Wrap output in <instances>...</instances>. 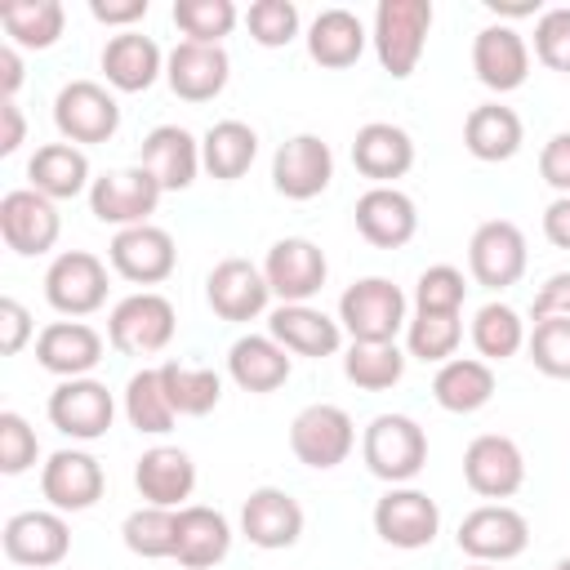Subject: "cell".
Segmentation results:
<instances>
[{
	"label": "cell",
	"instance_id": "6da1fadb",
	"mask_svg": "<svg viewBox=\"0 0 570 570\" xmlns=\"http://www.w3.org/2000/svg\"><path fill=\"white\" fill-rule=\"evenodd\" d=\"M410 298L387 276H361L338 298V325L352 343H396L410 325Z\"/></svg>",
	"mask_w": 570,
	"mask_h": 570
},
{
	"label": "cell",
	"instance_id": "7a4b0ae2",
	"mask_svg": "<svg viewBox=\"0 0 570 570\" xmlns=\"http://www.w3.org/2000/svg\"><path fill=\"white\" fill-rule=\"evenodd\" d=\"M428 31H432V0H379L370 27L379 67L392 80H405L428 49Z\"/></svg>",
	"mask_w": 570,
	"mask_h": 570
},
{
	"label": "cell",
	"instance_id": "3957f363",
	"mask_svg": "<svg viewBox=\"0 0 570 570\" xmlns=\"http://www.w3.org/2000/svg\"><path fill=\"white\" fill-rule=\"evenodd\" d=\"M365 468L387 485H410L428 463V432L410 414H374L361 432Z\"/></svg>",
	"mask_w": 570,
	"mask_h": 570
},
{
	"label": "cell",
	"instance_id": "277c9868",
	"mask_svg": "<svg viewBox=\"0 0 570 570\" xmlns=\"http://www.w3.org/2000/svg\"><path fill=\"white\" fill-rule=\"evenodd\" d=\"M174 330H178V312L156 289H138L120 298L107 316V343L120 356H156L174 343Z\"/></svg>",
	"mask_w": 570,
	"mask_h": 570
},
{
	"label": "cell",
	"instance_id": "5b68a950",
	"mask_svg": "<svg viewBox=\"0 0 570 570\" xmlns=\"http://www.w3.org/2000/svg\"><path fill=\"white\" fill-rule=\"evenodd\" d=\"M289 450L303 468L330 472V468L347 463V454L356 450V423L343 405H330V401L303 405L289 423Z\"/></svg>",
	"mask_w": 570,
	"mask_h": 570
},
{
	"label": "cell",
	"instance_id": "8992f818",
	"mask_svg": "<svg viewBox=\"0 0 570 570\" xmlns=\"http://www.w3.org/2000/svg\"><path fill=\"white\" fill-rule=\"evenodd\" d=\"M53 125H58L62 142H76V147L111 142L120 129V102L98 80H71L53 98Z\"/></svg>",
	"mask_w": 570,
	"mask_h": 570
},
{
	"label": "cell",
	"instance_id": "52a82bcc",
	"mask_svg": "<svg viewBox=\"0 0 570 570\" xmlns=\"http://www.w3.org/2000/svg\"><path fill=\"white\" fill-rule=\"evenodd\" d=\"M160 196H165L160 183L142 165H125V169H107V174L94 178V187H89V214L98 223L125 232V227L151 223Z\"/></svg>",
	"mask_w": 570,
	"mask_h": 570
},
{
	"label": "cell",
	"instance_id": "ba28073f",
	"mask_svg": "<svg viewBox=\"0 0 570 570\" xmlns=\"http://www.w3.org/2000/svg\"><path fill=\"white\" fill-rule=\"evenodd\" d=\"M45 298L67 321L94 316L107 303V263L89 249H62L45 272Z\"/></svg>",
	"mask_w": 570,
	"mask_h": 570
},
{
	"label": "cell",
	"instance_id": "9c48e42d",
	"mask_svg": "<svg viewBox=\"0 0 570 570\" xmlns=\"http://www.w3.org/2000/svg\"><path fill=\"white\" fill-rule=\"evenodd\" d=\"M459 552L468 561L503 566L530 548V521L508 503H481L459 521Z\"/></svg>",
	"mask_w": 570,
	"mask_h": 570
},
{
	"label": "cell",
	"instance_id": "30bf717a",
	"mask_svg": "<svg viewBox=\"0 0 570 570\" xmlns=\"http://www.w3.org/2000/svg\"><path fill=\"white\" fill-rule=\"evenodd\" d=\"M0 548L22 570H49L71 552V525L53 508H27V512H13L4 521Z\"/></svg>",
	"mask_w": 570,
	"mask_h": 570
},
{
	"label": "cell",
	"instance_id": "8fae6325",
	"mask_svg": "<svg viewBox=\"0 0 570 570\" xmlns=\"http://www.w3.org/2000/svg\"><path fill=\"white\" fill-rule=\"evenodd\" d=\"M463 481L472 494L490 499V503H503L512 499L521 485H525V454L512 436L503 432H481L468 441L463 450Z\"/></svg>",
	"mask_w": 570,
	"mask_h": 570
},
{
	"label": "cell",
	"instance_id": "7c38bea8",
	"mask_svg": "<svg viewBox=\"0 0 570 570\" xmlns=\"http://www.w3.org/2000/svg\"><path fill=\"white\" fill-rule=\"evenodd\" d=\"M530 267V249H525V232L508 218H490L472 232L468 240V272L476 285L485 289H508L525 276Z\"/></svg>",
	"mask_w": 570,
	"mask_h": 570
},
{
	"label": "cell",
	"instance_id": "4fadbf2b",
	"mask_svg": "<svg viewBox=\"0 0 570 570\" xmlns=\"http://www.w3.org/2000/svg\"><path fill=\"white\" fill-rule=\"evenodd\" d=\"M49 423L71 436V441H102L111 432V419H116V401L107 392V383H98L94 374L89 379H62L53 392H49V405H45Z\"/></svg>",
	"mask_w": 570,
	"mask_h": 570
},
{
	"label": "cell",
	"instance_id": "5bb4252c",
	"mask_svg": "<svg viewBox=\"0 0 570 570\" xmlns=\"http://www.w3.org/2000/svg\"><path fill=\"white\" fill-rule=\"evenodd\" d=\"M62 236V218L58 205L31 187H13L0 196V240L18 254V258H36L49 254Z\"/></svg>",
	"mask_w": 570,
	"mask_h": 570
},
{
	"label": "cell",
	"instance_id": "9a60e30c",
	"mask_svg": "<svg viewBox=\"0 0 570 570\" xmlns=\"http://www.w3.org/2000/svg\"><path fill=\"white\" fill-rule=\"evenodd\" d=\"M374 534L387 548L419 552V548H428L441 534V508H436V499H428L414 485H392L374 503Z\"/></svg>",
	"mask_w": 570,
	"mask_h": 570
},
{
	"label": "cell",
	"instance_id": "2e32d148",
	"mask_svg": "<svg viewBox=\"0 0 570 570\" xmlns=\"http://www.w3.org/2000/svg\"><path fill=\"white\" fill-rule=\"evenodd\" d=\"M263 276H267V289L272 298L281 303H312L330 276V263L321 254L316 240L307 236H281L267 258H263Z\"/></svg>",
	"mask_w": 570,
	"mask_h": 570
},
{
	"label": "cell",
	"instance_id": "e0dca14e",
	"mask_svg": "<svg viewBox=\"0 0 570 570\" xmlns=\"http://www.w3.org/2000/svg\"><path fill=\"white\" fill-rule=\"evenodd\" d=\"M107 263L116 276H125L129 285H160L174 276L178 267V245L165 227L142 223V227H125L111 236L107 245Z\"/></svg>",
	"mask_w": 570,
	"mask_h": 570
},
{
	"label": "cell",
	"instance_id": "ac0fdd59",
	"mask_svg": "<svg viewBox=\"0 0 570 570\" xmlns=\"http://www.w3.org/2000/svg\"><path fill=\"white\" fill-rule=\"evenodd\" d=\"M334 178V151L321 134H294L272 156V187L285 200H312Z\"/></svg>",
	"mask_w": 570,
	"mask_h": 570
},
{
	"label": "cell",
	"instance_id": "d6986e66",
	"mask_svg": "<svg viewBox=\"0 0 570 570\" xmlns=\"http://www.w3.org/2000/svg\"><path fill=\"white\" fill-rule=\"evenodd\" d=\"M205 298H209V307H214L218 321L245 325V321H254V316L267 312L272 289H267V276H263L258 263H249V258H223L205 276Z\"/></svg>",
	"mask_w": 570,
	"mask_h": 570
},
{
	"label": "cell",
	"instance_id": "ffe728a7",
	"mask_svg": "<svg viewBox=\"0 0 570 570\" xmlns=\"http://www.w3.org/2000/svg\"><path fill=\"white\" fill-rule=\"evenodd\" d=\"M102 490H107V476L89 450H76V445L58 450L40 468V494L49 499L53 512H85L102 499Z\"/></svg>",
	"mask_w": 570,
	"mask_h": 570
},
{
	"label": "cell",
	"instance_id": "44dd1931",
	"mask_svg": "<svg viewBox=\"0 0 570 570\" xmlns=\"http://www.w3.org/2000/svg\"><path fill=\"white\" fill-rule=\"evenodd\" d=\"M240 534L263 548V552H281V548H294L298 534H303V508L289 490L281 485H258L245 494L240 503Z\"/></svg>",
	"mask_w": 570,
	"mask_h": 570
},
{
	"label": "cell",
	"instance_id": "7402d4cb",
	"mask_svg": "<svg viewBox=\"0 0 570 570\" xmlns=\"http://www.w3.org/2000/svg\"><path fill=\"white\" fill-rule=\"evenodd\" d=\"M165 80L183 102H209L227 89L232 80V58L223 45H196V40H178L165 53Z\"/></svg>",
	"mask_w": 570,
	"mask_h": 570
},
{
	"label": "cell",
	"instance_id": "603a6c76",
	"mask_svg": "<svg viewBox=\"0 0 570 570\" xmlns=\"http://www.w3.org/2000/svg\"><path fill=\"white\" fill-rule=\"evenodd\" d=\"M472 71L494 94L521 89L525 76H530V45H525V36L517 27H508V22L481 27L476 40H472Z\"/></svg>",
	"mask_w": 570,
	"mask_h": 570
},
{
	"label": "cell",
	"instance_id": "cb8c5ba5",
	"mask_svg": "<svg viewBox=\"0 0 570 570\" xmlns=\"http://www.w3.org/2000/svg\"><path fill=\"white\" fill-rule=\"evenodd\" d=\"M352 165L374 187H396L414 169V138L392 120H370L352 138Z\"/></svg>",
	"mask_w": 570,
	"mask_h": 570
},
{
	"label": "cell",
	"instance_id": "d4e9b609",
	"mask_svg": "<svg viewBox=\"0 0 570 570\" xmlns=\"http://www.w3.org/2000/svg\"><path fill=\"white\" fill-rule=\"evenodd\" d=\"M102 347H107L102 334L85 321H49L36 334V361L58 379H89L94 365L102 361Z\"/></svg>",
	"mask_w": 570,
	"mask_h": 570
},
{
	"label": "cell",
	"instance_id": "484cf974",
	"mask_svg": "<svg viewBox=\"0 0 570 570\" xmlns=\"http://www.w3.org/2000/svg\"><path fill=\"white\" fill-rule=\"evenodd\" d=\"M138 165L160 183V191H187L196 183L200 165V138H191L183 125H156L142 138Z\"/></svg>",
	"mask_w": 570,
	"mask_h": 570
},
{
	"label": "cell",
	"instance_id": "4316f807",
	"mask_svg": "<svg viewBox=\"0 0 570 570\" xmlns=\"http://www.w3.org/2000/svg\"><path fill=\"white\" fill-rule=\"evenodd\" d=\"M356 232L374 245V249H401L414 240L419 232V209L401 187H370L356 200Z\"/></svg>",
	"mask_w": 570,
	"mask_h": 570
},
{
	"label": "cell",
	"instance_id": "83f0119b",
	"mask_svg": "<svg viewBox=\"0 0 570 570\" xmlns=\"http://www.w3.org/2000/svg\"><path fill=\"white\" fill-rule=\"evenodd\" d=\"M289 374H294V356H289L272 334H240V338L227 347V379H232L240 392L267 396V392L285 387Z\"/></svg>",
	"mask_w": 570,
	"mask_h": 570
},
{
	"label": "cell",
	"instance_id": "f1b7e54d",
	"mask_svg": "<svg viewBox=\"0 0 570 570\" xmlns=\"http://www.w3.org/2000/svg\"><path fill=\"white\" fill-rule=\"evenodd\" d=\"M134 485L151 508H187L196 490V463L178 445H151L134 463Z\"/></svg>",
	"mask_w": 570,
	"mask_h": 570
},
{
	"label": "cell",
	"instance_id": "f546056e",
	"mask_svg": "<svg viewBox=\"0 0 570 570\" xmlns=\"http://www.w3.org/2000/svg\"><path fill=\"white\" fill-rule=\"evenodd\" d=\"M267 334L289 352V356H334L343 347V325L338 316H325L312 303H281L267 321Z\"/></svg>",
	"mask_w": 570,
	"mask_h": 570
},
{
	"label": "cell",
	"instance_id": "4dcf8cb0",
	"mask_svg": "<svg viewBox=\"0 0 570 570\" xmlns=\"http://www.w3.org/2000/svg\"><path fill=\"white\" fill-rule=\"evenodd\" d=\"M102 76L116 94H142L165 76V53L142 31H116L102 45Z\"/></svg>",
	"mask_w": 570,
	"mask_h": 570
},
{
	"label": "cell",
	"instance_id": "1f68e13d",
	"mask_svg": "<svg viewBox=\"0 0 570 570\" xmlns=\"http://www.w3.org/2000/svg\"><path fill=\"white\" fill-rule=\"evenodd\" d=\"M27 178H31V191L49 196L53 205L58 200H76L80 191L94 187L89 156L76 142H45V147H36V156L27 160Z\"/></svg>",
	"mask_w": 570,
	"mask_h": 570
},
{
	"label": "cell",
	"instance_id": "d6a6232c",
	"mask_svg": "<svg viewBox=\"0 0 570 570\" xmlns=\"http://www.w3.org/2000/svg\"><path fill=\"white\" fill-rule=\"evenodd\" d=\"M232 552V521L218 508L187 503L178 508V548L174 561L183 570H209Z\"/></svg>",
	"mask_w": 570,
	"mask_h": 570
},
{
	"label": "cell",
	"instance_id": "836d02e7",
	"mask_svg": "<svg viewBox=\"0 0 570 570\" xmlns=\"http://www.w3.org/2000/svg\"><path fill=\"white\" fill-rule=\"evenodd\" d=\"M432 396L445 414H476L494 396V370L481 356H450L432 374Z\"/></svg>",
	"mask_w": 570,
	"mask_h": 570
},
{
	"label": "cell",
	"instance_id": "e575fe53",
	"mask_svg": "<svg viewBox=\"0 0 570 570\" xmlns=\"http://www.w3.org/2000/svg\"><path fill=\"white\" fill-rule=\"evenodd\" d=\"M365 45H370V31L352 9H321L307 27V58L330 71L352 67L365 53Z\"/></svg>",
	"mask_w": 570,
	"mask_h": 570
},
{
	"label": "cell",
	"instance_id": "d590c367",
	"mask_svg": "<svg viewBox=\"0 0 570 570\" xmlns=\"http://www.w3.org/2000/svg\"><path fill=\"white\" fill-rule=\"evenodd\" d=\"M521 142H525V125H521V116H517L512 107H503V102H481V107H472L468 120H463V147H468L476 160H485V165L512 160V156L521 151Z\"/></svg>",
	"mask_w": 570,
	"mask_h": 570
},
{
	"label": "cell",
	"instance_id": "8d00e7d4",
	"mask_svg": "<svg viewBox=\"0 0 570 570\" xmlns=\"http://www.w3.org/2000/svg\"><path fill=\"white\" fill-rule=\"evenodd\" d=\"M254 156H258V134H254L245 120H218V125H209L205 138H200V165H205V174L218 178V183L245 178L249 165H254Z\"/></svg>",
	"mask_w": 570,
	"mask_h": 570
},
{
	"label": "cell",
	"instance_id": "74e56055",
	"mask_svg": "<svg viewBox=\"0 0 570 570\" xmlns=\"http://www.w3.org/2000/svg\"><path fill=\"white\" fill-rule=\"evenodd\" d=\"M0 27L13 49H53L67 27V9L58 0H9L0 4Z\"/></svg>",
	"mask_w": 570,
	"mask_h": 570
},
{
	"label": "cell",
	"instance_id": "f35d334b",
	"mask_svg": "<svg viewBox=\"0 0 570 570\" xmlns=\"http://www.w3.org/2000/svg\"><path fill=\"white\" fill-rule=\"evenodd\" d=\"M160 383H165V396H169L178 419H200L223 401V379H218V370H205V365L165 361Z\"/></svg>",
	"mask_w": 570,
	"mask_h": 570
},
{
	"label": "cell",
	"instance_id": "ab89813d",
	"mask_svg": "<svg viewBox=\"0 0 570 570\" xmlns=\"http://www.w3.org/2000/svg\"><path fill=\"white\" fill-rule=\"evenodd\" d=\"M125 419L142 436H165L174 428L178 414H174V405L165 396L160 365H142L138 374H129V383H125Z\"/></svg>",
	"mask_w": 570,
	"mask_h": 570
},
{
	"label": "cell",
	"instance_id": "60d3db41",
	"mask_svg": "<svg viewBox=\"0 0 570 570\" xmlns=\"http://www.w3.org/2000/svg\"><path fill=\"white\" fill-rule=\"evenodd\" d=\"M525 338H530V330H525L517 307H508V303L476 307V316H472V347H476L481 361H490V365L508 361V356H517L525 347Z\"/></svg>",
	"mask_w": 570,
	"mask_h": 570
},
{
	"label": "cell",
	"instance_id": "b9f144b4",
	"mask_svg": "<svg viewBox=\"0 0 570 570\" xmlns=\"http://www.w3.org/2000/svg\"><path fill=\"white\" fill-rule=\"evenodd\" d=\"M343 374L361 392H387L405 374V352L396 343H347Z\"/></svg>",
	"mask_w": 570,
	"mask_h": 570
},
{
	"label": "cell",
	"instance_id": "7bdbcfd3",
	"mask_svg": "<svg viewBox=\"0 0 570 570\" xmlns=\"http://www.w3.org/2000/svg\"><path fill=\"white\" fill-rule=\"evenodd\" d=\"M120 539L142 561L174 557V548H178V508H151V503L134 508L120 525Z\"/></svg>",
	"mask_w": 570,
	"mask_h": 570
},
{
	"label": "cell",
	"instance_id": "ee69618b",
	"mask_svg": "<svg viewBox=\"0 0 570 570\" xmlns=\"http://www.w3.org/2000/svg\"><path fill=\"white\" fill-rule=\"evenodd\" d=\"M240 13L232 0H174V27L183 31V40L196 45H223L236 31Z\"/></svg>",
	"mask_w": 570,
	"mask_h": 570
},
{
	"label": "cell",
	"instance_id": "f6af8a7d",
	"mask_svg": "<svg viewBox=\"0 0 570 570\" xmlns=\"http://www.w3.org/2000/svg\"><path fill=\"white\" fill-rule=\"evenodd\" d=\"M459 338H463V321L459 316L414 312L410 325H405V356L428 361V365H445L459 352Z\"/></svg>",
	"mask_w": 570,
	"mask_h": 570
},
{
	"label": "cell",
	"instance_id": "bcb514c9",
	"mask_svg": "<svg viewBox=\"0 0 570 570\" xmlns=\"http://www.w3.org/2000/svg\"><path fill=\"white\" fill-rule=\"evenodd\" d=\"M463 298H468L463 272L454 263H432L428 272H419L410 303H414V312H428V316H459Z\"/></svg>",
	"mask_w": 570,
	"mask_h": 570
},
{
	"label": "cell",
	"instance_id": "7dc6e473",
	"mask_svg": "<svg viewBox=\"0 0 570 570\" xmlns=\"http://www.w3.org/2000/svg\"><path fill=\"white\" fill-rule=\"evenodd\" d=\"M525 352H530V361H534L539 374L570 379V316L534 321V330L525 338Z\"/></svg>",
	"mask_w": 570,
	"mask_h": 570
},
{
	"label": "cell",
	"instance_id": "c3c4849f",
	"mask_svg": "<svg viewBox=\"0 0 570 570\" xmlns=\"http://www.w3.org/2000/svg\"><path fill=\"white\" fill-rule=\"evenodd\" d=\"M249 40L263 49H285L298 36V4L294 0H254L245 9Z\"/></svg>",
	"mask_w": 570,
	"mask_h": 570
},
{
	"label": "cell",
	"instance_id": "681fc988",
	"mask_svg": "<svg viewBox=\"0 0 570 570\" xmlns=\"http://www.w3.org/2000/svg\"><path fill=\"white\" fill-rule=\"evenodd\" d=\"M534 58L548 71L570 76V4H552L534 18Z\"/></svg>",
	"mask_w": 570,
	"mask_h": 570
},
{
	"label": "cell",
	"instance_id": "f907efd6",
	"mask_svg": "<svg viewBox=\"0 0 570 570\" xmlns=\"http://www.w3.org/2000/svg\"><path fill=\"white\" fill-rule=\"evenodd\" d=\"M36 459H40L36 428L18 410H0V472L22 476L27 468H36Z\"/></svg>",
	"mask_w": 570,
	"mask_h": 570
},
{
	"label": "cell",
	"instance_id": "816d5d0a",
	"mask_svg": "<svg viewBox=\"0 0 570 570\" xmlns=\"http://www.w3.org/2000/svg\"><path fill=\"white\" fill-rule=\"evenodd\" d=\"M539 178L557 191V196H570V129L552 134L539 151Z\"/></svg>",
	"mask_w": 570,
	"mask_h": 570
},
{
	"label": "cell",
	"instance_id": "f5cc1de1",
	"mask_svg": "<svg viewBox=\"0 0 570 570\" xmlns=\"http://www.w3.org/2000/svg\"><path fill=\"white\" fill-rule=\"evenodd\" d=\"M31 334H36L31 312H27L13 294H4V298H0V352H4V356H18V352L31 343Z\"/></svg>",
	"mask_w": 570,
	"mask_h": 570
},
{
	"label": "cell",
	"instance_id": "db71d44e",
	"mask_svg": "<svg viewBox=\"0 0 570 570\" xmlns=\"http://www.w3.org/2000/svg\"><path fill=\"white\" fill-rule=\"evenodd\" d=\"M548 316H570V272H552L534 303H530V321H548Z\"/></svg>",
	"mask_w": 570,
	"mask_h": 570
},
{
	"label": "cell",
	"instance_id": "11a10c76",
	"mask_svg": "<svg viewBox=\"0 0 570 570\" xmlns=\"http://www.w3.org/2000/svg\"><path fill=\"white\" fill-rule=\"evenodd\" d=\"M89 13H94L102 27L134 31V22L147 18V0H89Z\"/></svg>",
	"mask_w": 570,
	"mask_h": 570
},
{
	"label": "cell",
	"instance_id": "9f6ffc18",
	"mask_svg": "<svg viewBox=\"0 0 570 570\" xmlns=\"http://www.w3.org/2000/svg\"><path fill=\"white\" fill-rule=\"evenodd\" d=\"M27 71H22V49H13L9 40L0 45V102H13V94L22 89Z\"/></svg>",
	"mask_w": 570,
	"mask_h": 570
},
{
	"label": "cell",
	"instance_id": "6f0895ef",
	"mask_svg": "<svg viewBox=\"0 0 570 570\" xmlns=\"http://www.w3.org/2000/svg\"><path fill=\"white\" fill-rule=\"evenodd\" d=\"M543 236H548V245L570 249V196H557L543 209Z\"/></svg>",
	"mask_w": 570,
	"mask_h": 570
},
{
	"label": "cell",
	"instance_id": "680465c9",
	"mask_svg": "<svg viewBox=\"0 0 570 570\" xmlns=\"http://www.w3.org/2000/svg\"><path fill=\"white\" fill-rule=\"evenodd\" d=\"M27 138V120L18 102H0V156H13Z\"/></svg>",
	"mask_w": 570,
	"mask_h": 570
},
{
	"label": "cell",
	"instance_id": "91938a15",
	"mask_svg": "<svg viewBox=\"0 0 570 570\" xmlns=\"http://www.w3.org/2000/svg\"><path fill=\"white\" fill-rule=\"evenodd\" d=\"M485 9L499 18H539L543 13L539 0H485Z\"/></svg>",
	"mask_w": 570,
	"mask_h": 570
},
{
	"label": "cell",
	"instance_id": "94428289",
	"mask_svg": "<svg viewBox=\"0 0 570 570\" xmlns=\"http://www.w3.org/2000/svg\"><path fill=\"white\" fill-rule=\"evenodd\" d=\"M463 570H499V566H490V561H468Z\"/></svg>",
	"mask_w": 570,
	"mask_h": 570
},
{
	"label": "cell",
	"instance_id": "6125c7cd",
	"mask_svg": "<svg viewBox=\"0 0 570 570\" xmlns=\"http://www.w3.org/2000/svg\"><path fill=\"white\" fill-rule=\"evenodd\" d=\"M552 570H570V557H561V561H557V566H552Z\"/></svg>",
	"mask_w": 570,
	"mask_h": 570
}]
</instances>
